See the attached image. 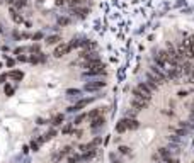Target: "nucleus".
I'll return each mask as SVG.
<instances>
[{
  "label": "nucleus",
  "mask_w": 194,
  "mask_h": 163,
  "mask_svg": "<svg viewBox=\"0 0 194 163\" xmlns=\"http://www.w3.org/2000/svg\"><path fill=\"white\" fill-rule=\"evenodd\" d=\"M80 94H82V90H79V89H68L67 90V95H70V97H80Z\"/></svg>",
  "instance_id": "nucleus-15"
},
{
  "label": "nucleus",
  "mask_w": 194,
  "mask_h": 163,
  "mask_svg": "<svg viewBox=\"0 0 194 163\" xmlns=\"http://www.w3.org/2000/svg\"><path fill=\"white\" fill-rule=\"evenodd\" d=\"M0 68H2V63H0Z\"/></svg>",
  "instance_id": "nucleus-37"
},
{
  "label": "nucleus",
  "mask_w": 194,
  "mask_h": 163,
  "mask_svg": "<svg viewBox=\"0 0 194 163\" xmlns=\"http://www.w3.org/2000/svg\"><path fill=\"white\" fill-rule=\"evenodd\" d=\"M7 77L10 80H14V82H21V80L24 78V73H22L21 70H12V71L7 73Z\"/></svg>",
  "instance_id": "nucleus-7"
},
{
  "label": "nucleus",
  "mask_w": 194,
  "mask_h": 163,
  "mask_svg": "<svg viewBox=\"0 0 194 163\" xmlns=\"http://www.w3.org/2000/svg\"><path fill=\"white\" fill-rule=\"evenodd\" d=\"M136 89H138V90H142L143 94H145V95H148V97H152V94H153L152 90H150V89L147 87V83H145V82H140Z\"/></svg>",
  "instance_id": "nucleus-11"
},
{
  "label": "nucleus",
  "mask_w": 194,
  "mask_h": 163,
  "mask_svg": "<svg viewBox=\"0 0 194 163\" xmlns=\"http://www.w3.org/2000/svg\"><path fill=\"white\" fill-rule=\"evenodd\" d=\"M67 2H68L70 7H75V9H79V7L84 4V0H67Z\"/></svg>",
  "instance_id": "nucleus-16"
},
{
  "label": "nucleus",
  "mask_w": 194,
  "mask_h": 163,
  "mask_svg": "<svg viewBox=\"0 0 194 163\" xmlns=\"http://www.w3.org/2000/svg\"><path fill=\"white\" fill-rule=\"evenodd\" d=\"M67 162L68 163H79L80 162V155H72V156H68Z\"/></svg>",
  "instance_id": "nucleus-22"
},
{
  "label": "nucleus",
  "mask_w": 194,
  "mask_h": 163,
  "mask_svg": "<svg viewBox=\"0 0 194 163\" xmlns=\"http://www.w3.org/2000/svg\"><path fill=\"white\" fill-rule=\"evenodd\" d=\"M60 41H61V37L58 36V34L46 37V44H49V46H53V44H60Z\"/></svg>",
  "instance_id": "nucleus-12"
},
{
  "label": "nucleus",
  "mask_w": 194,
  "mask_h": 163,
  "mask_svg": "<svg viewBox=\"0 0 194 163\" xmlns=\"http://www.w3.org/2000/svg\"><path fill=\"white\" fill-rule=\"evenodd\" d=\"M2 31H4V29H2V24H0V32H2Z\"/></svg>",
  "instance_id": "nucleus-36"
},
{
  "label": "nucleus",
  "mask_w": 194,
  "mask_h": 163,
  "mask_svg": "<svg viewBox=\"0 0 194 163\" xmlns=\"http://www.w3.org/2000/svg\"><path fill=\"white\" fill-rule=\"evenodd\" d=\"M4 92H5V95H7V97H10V95H14V87L7 83L5 87H4Z\"/></svg>",
  "instance_id": "nucleus-19"
},
{
  "label": "nucleus",
  "mask_w": 194,
  "mask_h": 163,
  "mask_svg": "<svg viewBox=\"0 0 194 163\" xmlns=\"http://www.w3.org/2000/svg\"><path fill=\"white\" fill-rule=\"evenodd\" d=\"M104 111V109H94V111L92 112H89V114H87V117H89V119H94V117H99V114L100 112Z\"/></svg>",
  "instance_id": "nucleus-17"
},
{
  "label": "nucleus",
  "mask_w": 194,
  "mask_h": 163,
  "mask_svg": "<svg viewBox=\"0 0 194 163\" xmlns=\"http://www.w3.org/2000/svg\"><path fill=\"white\" fill-rule=\"evenodd\" d=\"M182 4H184V5H186V0H179L177 4H175V7H181V5H182Z\"/></svg>",
  "instance_id": "nucleus-31"
},
{
  "label": "nucleus",
  "mask_w": 194,
  "mask_h": 163,
  "mask_svg": "<svg viewBox=\"0 0 194 163\" xmlns=\"http://www.w3.org/2000/svg\"><path fill=\"white\" fill-rule=\"evenodd\" d=\"M148 107V102H143V100H138V99H131V109H135L136 112L143 111Z\"/></svg>",
  "instance_id": "nucleus-5"
},
{
  "label": "nucleus",
  "mask_w": 194,
  "mask_h": 163,
  "mask_svg": "<svg viewBox=\"0 0 194 163\" xmlns=\"http://www.w3.org/2000/svg\"><path fill=\"white\" fill-rule=\"evenodd\" d=\"M133 99H138V100H143V102H150V100H152V97H148V95H145L142 92V90H138L136 87H135V89H133Z\"/></svg>",
  "instance_id": "nucleus-6"
},
{
  "label": "nucleus",
  "mask_w": 194,
  "mask_h": 163,
  "mask_svg": "<svg viewBox=\"0 0 194 163\" xmlns=\"http://www.w3.org/2000/svg\"><path fill=\"white\" fill-rule=\"evenodd\" d=\"M84 119H87V114H79V116L75 117L73 124H75V126H79V124H82V121H84Z\"/></svg>",
  "instance_id": "nucleus-18"
},
{
  "label": "nucleus",
  "mask_w": 194,
  "mask_h": 163,
  "mask_svg": "<svg viewBox=\"0 0 194 163\" xmlns=\"http://www.w3.org/2000/svg\"><path fill=\"white\" fill-rule=\"evenodd\" d=\"M32 39H34V41H37V39H43V32H36V34L32 36Z\"/></svg>",
  "instance_id": "nucleus-27"
},
{
  "label": "nucleus",
  "mask_w": 194,
  "mask_h": 163,
  "mask_svg": "<svg viewBox=\"0 0 194 163\" xmlns=\"http://www.w3.org/2000/svg\"><path fill=\"white\" fill-rule=\"evenodd\" d=\"M70 51H72V48L68 46V42H60V44H56V48H55L53 56H55V58H61L65 54H68Z\"/></svg>",
  "instance_id": "nucleus-1"
},
{
  "label": "nucleus",
  "mask_w": 194,
  "mask_h": 163,
  "mask_svg": "<svg viewBox=\"0 0 194 163\" xmlns=\"http://www.w3.org/2000/svg\"><path fill=\"white\" fill-rule=\"evenodd\" d=\"M63 119H65V116H63V114H56V116L51 119V124H53V126H60V124L63 122Z\"/></svg>",
  "instance_id": "nucleus-14"
},
{
  "label": "nucleus",
  "mask_w": 194,
  "mask_h": 163,
  "mask_svg": "<svg viewBox=\"0 0 194 163\" xmlns=\"http://www.w3.org/2000/svg\"><path fill=\"white\" fill-rule=\"evenodd\" d=\"M31 148H32V151H37V150H39V144H37L36 141H32L31 143Z\"/></svg>",
  "instance_id": "nucleus-28"
},
{
  "label": "nucleus",
  "mask_w": 194,
  "mask_h": 163,
  "mask_svg": "<svg viewBox=\"0 0 194 163\" xmlns=\"http://www.w3.org/2000/svg\"><path fill=\"white\" fill-rule=\"evenodd\" d=\"M5 78H7V75H0V83H4V82H5Z\"/></svg>",
  "instance_id": "nucleus-32"
},
{
  "label": "nucleus",
  "mask_w": 194,
  "mask_h": 163,
  "mask_svg": "<svg viewBox=\"0 0 194 163\" xmlns=\"http://www.w3.org/2000/svg\"><path fill=\"white\" fill-rule=\"evenodd\" d=\"M140 127V122L136 119H130V117H126V129H130V131H135Z\"/></svg>",
  "instance_id": "nucleus-9"
},
{
  "label": "nucleus",
  "mask_w": 194,
  "mask_h": 163,
  "mask_svg": "<svg viewBox=\"0 0 194 163\" xmlns=\"http://www.w3.org/2000/svg\"><path fill=\"white\" fill-rule=\"evenodd\" d=\"M157 155H158V158H160V160H163L165 163H175V162H177V160L172 156V153L167 150V148H160Z\"/></svg>",
  "instance_id": "nucleus-2"
},
{
  "label": "nucleus",
  "mask_w": 194,
  "mask_h": 163,
  "mask_svg": "<svg viewBox=\"0 0 194 163\" xmlns=\"http://www.w3.org/2000/svg\"><path fill=\"white\" fill-rule=\"evenodd\" d=\"M186 95H187V92H186V90H184V92H179V97H186Z\"/></svg>",
  "instance_id": "nucleus-33"
},
{
  "label": "nucleus",
  "mask_w": 194,
  "mask_h": 163,
  "mask_svg": "<svg viewBox=\"0 0 194 163\" xmlns=\"http://www.w3.org/2000/svg\"><path fill=\"white\" fill-rule=\"evenodd\" d=\"M17 60H19V61H22V63L29 61V58H27V56H24V54H19V56H17Z\"/></svg>",
  "instance_id": "nucleus-26"
},
{
  "label": "nucleus",
  "mask_w": 194,
  "mask_h": 163,
  "mask_svg": "<svg viewBox=\"0 0 194 163\" xmlns=\"http://www.w3.org/2000/svg\"><path fill=\"white\" fill-rule=\"evenodd\" d=\"M58 24H60V26H67V24H70V19H67V17H60V19H58Z\"/></svg>",
  "instance_id": "nucleus-23"
},
{
  "label": "nucleus",
  "mask_w": 194,
  "mask_h": 163,
  "mask_svg": "<svg viewBox=\"0 0 194 163\" xmlns=\"http://www.w3.org/2000/svg\"><path fill=\"white\" fill-rule=\"evenodd\" d=\"M37 2H43V0H37Z\"/></svg>",
  "instance_id": "nucleus-38"
},
{
  "label": "nucleus",
  "mask_w": 194,
  "mask_h": 163,
  "mask_svg": "<svg viewBox=\"0 0 194 163\" xmlns=\"http://www.w3.org/2000/svg\"><path fill=\"white\" fill-rule=\"evenodd\" d=\"M119 151L123 153V155H128V153H130V148L128 146H119Z\"/></svg>",
  "instance_id": "nucleus-25"
},
{
  "label": "nucleus",
  "mask_w": 194,
  "mask_h": 163,
  "mask_svg": "<svg viewBox=\"0 0 194 163\" xmlns=\"http://www.w3.org/2000/svg\"><path fill=\"white\" fill-rule=\"evenodd\" d=\"M191 121H194V111L191 112Z\"/></svg>",
  "instance_id": "nucleus-35"
},
{
  "label": "nucleus",
  "mask_w": 194,
  "mask_h": 163,
  "mask_svg": "<svg viewBox=\"0 0 194 163\" xmlns=\"http://www.w3.org/2000/svg\"><path fill=\"white\" fill-rule=\"evenodd\" d=\"M116 131L119 132V134L126 131V117H124V119H121V121L118 122V124H116Z\"/></svg>",
  "instance_id": "nucleus-13"
},
{
  "label": "nucleus",
  "mask_w": 194,
  "mask_h": 163,
  "mask_svg": "<svg viewBox=\"0 0 194 163\" xmlns=\"http://www.w3.org/2000/svg\"><path fill=\"white\" fill-rule=\"evenodd\" d=\"M189 77H191V80L194 82V66H193V71H191V75H189Z\"/></svg>",
  "instance_id": "nucleus-34"
},
{
  "label": "nucleus",
  "mask_w": 194,
  "mask_h": 163,
  "mask_svg": "<svg viewBox=\"0 0 194 163\" xmlns=\"http://www.w3.org/2000/svg\"><path fill=\"white\" fill-rule=\"evenodd\" d=\"M61 132H63V134H68V132H73V127H72V126H65V127L61 129Z\"/></svg>",
  "instance_id": "nucleus-24"
},
{
  "label": "nucleus",
  "mask_w": 194,
  "mask_h": 163,
  "mask_svg": "<svg viewBox=\"0 0 194 163\" xmlns=\"http://www.w3.org/2000/svg\"><path fill=\"white\" fill-rule=\"evenodd\" d=\"M102 87H106V82H102V80H94V82H87V83L84 85V90H87V92H95V90L102 89Z\"/></svg>",
  "instance_id": "nucleus-3"
},
{
  "label": "nucleus",
  "mask_w": 194,
  "mask_h": 163,
  "mask_svg": "<svg viewBox=\"0 0 194 163\" xmlns=\"http://www.w3.org/2000/svg\"><path fill=\"white\" fill-rule=\"evenodd\" d=\"M24 51H27V48H17L14 53H16V54H21V53H24Z\"/></svg>",
  "instance_id": "nucleus-29"
},
{
  "label": "nucleus",
  "mask_w": 194,
  "mask_h": 163,
  "mask_svg": "<svg viewBox=\"0 0 194 163\" xmlns=\"http://www.w3.org/2000/svg\"><path fill=\"white\" fill-rule=\"evenodd\" d=\"M106 124V119L104 117H94V121H92V124H90V129H92V131H95V129H97V127H102Z\"/></svg>",
  "instance_id": "nucleus-8"
},
{
  "label": "nucleus",
  "mask_w": 194,
  "mask_h": 163,
  "mask_svg": "<svg viewBox=\"0 0 194 163\" xmlns=\"http://www.w3.org/2000/svg\"><path fill=\"white\" fill-rule=\"evenodd\" d=\"M9 12H10V19H12L14 22H16V24H21V22H24L22 16H21V14H19V12L16 10V9H12V7H10V10H9Z\"/></svg>",
  "instance_id": "nucleus-10"
},
{
  "label": "nucleus",
  "mask_w": 194,
  "mask_h": 163,
  "mask_svg": "<svg viewBox=\"0 0 194 163\" xmlns=\"http://www.w3.org/2000/svg\"><path fill=\"white\" fill-rule=\"evenodd\" d=\"M55 136H56V131H55V129H51V131H48L46 134H44V141H49V139H53Z\"/></svg>",
  "instance_id": "nucleus-20"
},
{
  "label": "nucleus",
  "mask_w": 194,
  "mask_h": 163,
  "mask_svg": "<svg viewBox=\"0 0 194 163\" xmlns=\"http://www.w3.org/2000/svg\"><path fill=\"white\" fill-rule=\"evenodd\" d=\"M75 14H77L79 17H85L87 14H89V10H87V9H75Z\"/></svg>",
  "instance_id": "nucleus-21"
},
{
  "label": "nucleus",
  "mask_w": 194,
  "mask_h": 163,
  "mask_svg": "<svg viewBox=\"0 0 194 163\" xmlns=\"http://www.w3.org/2000/svg\"><path fill=\"white\" fill-rule=\"evenodd\" d=\"M14 63H16V61L12 58H7V66H14Z\"/></svg>",
  "instance_id": "nucleus-30"
},
{
  "label": "nucleus",
  "mask_w": 194,
  "mask_h": 163,
  "mask_svg": "<svg viewBox=\"0 0 194 163\" xmlns=\"http://www.w3.org/2000/svg\"><path fill=\"white\" fill-rule=\"evenodd\" d=\"M94 99H80L79 102L75 105H72V107H68V112H79V111H82L85 105H89L90 102H92Z\"/></svg>",
  "instance_id": "nucleus-4"
}]
</instances>
